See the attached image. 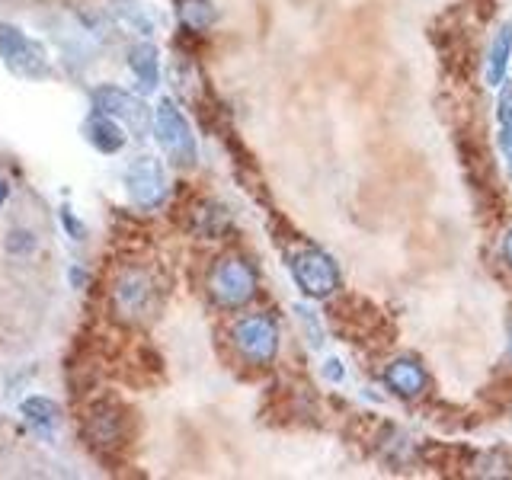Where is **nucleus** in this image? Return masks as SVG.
Here are the masks:
<instances>
[{"label": "nucleus", "mask_w": 512, "mask_h": 480, "mask_svg": "<svg viewBox=\"0 0 512 480\" xmlns=\"http://www.w3.org/2000/svg\"><path fill=\"white\" fill-rule=\"evenodd\" d=\"M208 298L221 311H240L260 295V272L240 253H228L208 269Z\"/></svg>", "instance_id": "f257e3e1"}, {"label": "nucleus", "mask_w": 512, "mask_h": 480, "mask_svg": "<svg viewBox=\"0 0 512 480\" xmlns=\"http://www.w3.org/2000/svg\"><path fill=\"white\" fill-rule=\"evenodd\" d=\"M231 346L237 359L250 368H266L276 362L279 346H282V330L279 320L269 311H253L234 320L231 327Z\"/></svg>", "instance_id": "f03ea898"}, {"label": "nucleus", "mask_w": 512, "mask_h": 480, "mask_svg": "<svg viewBox=\"0 0 512 480\" xmlns=\"http://www.w3.org/2000/svg\"><path fill=\"white\" fill-rule=\"evenodd\" d=\"M288 269H292L295 285L304 292V298L324 301L340 292V266L330 253L320 247H298L288 253Z\"/></svg>", "instance_id": "7ed1b4c3"}, {"label": "nucleus", "mask_w": 512, "mask_h": 480, "mask_svg": "<svg viewBox=\"0 0 512 480\" xmlns=\"http://www.w3.org/2000/svg\"><path fill=\"white\" fill-rule=\"evenodd\" d=\"M109 304H112V314H116L122 324H141V320H148L157 304L154 276L141 266L122 269L119 279L112 282Z\"/></svg>", "instance_id": "20e7f679"}, {"label": "nucleus", "mask_w": 512, "mask_h": 480, "mask_svg": "<svg viewBox=\"0 0 512 480\" xmlns=\"http://www.w3.org/2000/svg\"><path fill=\"white\" fill-rule=\"evenodd\" d=\"M154 132L164 154L180 167H192L199 160V148H196V135L186 122V116L173 106V100H160L157 112H154Z\"/></svg>", "instance_id": "39448f33"}, {"label": "nucleus", "mask_w": 512, "mask_h": 480, "mask_svg": "<svg viewBox=\"0 0 512 480\" xmlns=\"http://www.w3.org/2000/svg\"><path fill=\"white\" fill-rule=\"evenodd\" d=\"M0 58H4L10 74L23 77V80H42V77L52 74L42 45L26 39L20 29H13L7 23L0 26Z\"/></svg>", "instance_id": "423d86ee"}, {"label": "nucleus", "mask_w": 512, "mask_h": 480, "mask_svg": "<svg viewBox=\"0 0 512 480\" xmlns=\"http://www.w3.org/2000/svg\"><path fill=\"white\" fill-rule=\"evenodd\" d=\"M87 439L93 448L100 452H116L122 448L125 436H128V420H125V410L112 400H100L87 410Z\"/></svg>", "instance_id": "0eeeda50"}, {"label": "nucleus", "mask_w": 512, "mask_h": 480, "mask_svg": "<svg viewBox=\"0 0 512 480\" xmlns=\"http://www.w3.org/2000/svg\"><path fill=\"white\" fill-rule=\"evenodd\" d=\"M384 388H388L397 400H416L429 391V372L423 359L410 356V352H400V356L388 359L381 372Z\"/></svg>", "instance_id": "6e6552de"}, {"label": "nucleus", "mask_w": 512, "mask_h": 480, "mask_svg": "<svg viewBox=\"0 0 512 480\" xmlns=\"http://www.w3.org/2000/svg\"><path fill=\"white\" fill-rule=\"evenodd\" d=\"M128 196L141 208H157L167 196V176L157 157H138L132 167L125 170Z\"/></svg>", "instance_id": "1a4fd4ad"}, {"label": "nucleus", "mask_w": 512, "mask_h": 480, "mask_svg": "<svg viewBox=\"0 0 512 480\" xmlns=\"http://www.w3.org/2000/svg\"><path fill=\"white\" fill-rule=\"evenodd\" d=\"M93 100H96V109L106 112V116H112V119L125 122L138 135H144L151 128V109L141 100H135L132 93H125L119 87H100Z\"/></svg>", "instance_id": "9d476101"}, {"label": "nucleus", "mask_w": 512, "mask_h": 480, "mask_svg": "<svg viewBox=\"0 0 512 480\" xmlns=\"http://www.w3.org/2000/svg\"><path fill=\"white\" fill-rule=\"evenodd\" d=\"M509 58H512V23H503L493 32V42L487 48L484 77H487L490 87H503V80L509 74Z\"/></svg>", "instance_id": "9b49d317"}, {"label": "nucleus", "mask_w": 512, "mask_h": 480, "mask_svg": "<svg viewBox=\"0 0 512 480\" xmlns=\"http://www.w3.org/2000/svg\"><path fill=\"white\" fill-rule=\"evenodd\" d=\"M87 141L93 144L96 151H103V154H116L122 151V144H125V135H122V128L116 125V119L106 116V112H100V116H93L87 122Z\"/></svg>", "instance_id": "f8f14e48"}, {"label": "nucleus", "mask_w": 512, "mask_h": 480, "mask_svg": "<svg viewBox=\"0 0 512 480\" xmlns=\"http://www.w3.org/2000/svg\"><path fill=\"white\" fill-rule=\"evenodd\" d=\"M192 231L199 237H224L231 231V215L228 208L218 202H202L196 212H192Z\"/></svg>", "instance_id": "ddd939ff"}, {"label": "nucleus", "mask_w": 512, "mask_h": 480, "mask_svg": "<svg viewBox=\"0 0 512 480\" xmlns=\"http://www.w3.org/2000/svg\"><path fill=\"white\" fill-rule=\"evenodd\" d=\"M128 68L138 77L141 90H154L160 84V61H157V48L141 42L128 52Z\"/></svg>", "instance_id": "4468645a"}, {"label": "nucleus", "mask_w": 512, "mask_h": 480, "mask_svg": "<svg viewBox=\"0 0 512 480\" xmlns=\"http://www.w3.org/2000/svg\"><path fill=\"white\" fill-rule=\"evenodd\" d=\"M112 10H116V16L122 20V26L141 32V36H151L154 26H157L151 7H144L141 0H112Z\"/></svg>", "instance_id": "2eb2a0df"}, {"label": "nucleus", "mask_w": 512, "mask_h": 480, "mask_svg": "<svg viewBox=\"0 0 512 480\" xmlns=\"http://www.w3.org/2000/svg\"><path fill=\"white\" fill-rule=\"evenodd\" d=\"M176 16H180L183 29L205 32L215 23V7H212V0H180V4H176Z\"/></svg>", "instance_id": "dca6fc26"}, {"label": "nucleus", "mask_w": 512, "mask_h": 480, "mask_svg": "<svg viewBox=\"0 0 512 480\" xmlns=\"http://www.w3.org/2000/svg\"><path fill=\"white\" fill-rule=\"evenodd\" d=\"M58 404L55 400H48V397H29L23 400V416H26V423H32L36 429H55L58 426Z\"/></svg>", "instance_id": "f3484780"}, {"label": "nucleus", "mask_w": 512, "mask_h": 480, "mask_svg": "<svg viewBox=\"0 0 512 480\" xmlns=\"http://www.w3.org/2000/svg\"><path fill=\"white\" fill-rule=\"evenodd\" d=\"M496 132H500V151L512 170V87H506L496 103Z\"/></svg>", "instance_id": "a211bd4d"}, {"label": "nucleus", "mask_w": 512, "mask_h": 480, "mask_svg": "<svg viewBox=\"0 0 512 480\" xmlns=\"http://www.w3.org/2000/svg\"><path fill=\"white\" fill-rule=\"evenodd\" d=\"M7 250L13 253V256H26V253H32L36 250V237H32V231H10L7 234Z\"/></svg>", "instance_id": "6ab92c4d"}, {"label": "nucleus", "mask_w": 512, "mask_h": 480, "mask_svg": "<svg viewBox=\"0 0 512 480\" xmlns=\"http://www.w3.org/2000/svg\"><path fill=\"white\" fill-rule=\"evenodd\" d=\"M298 320H301V324H304V330H308V336H311V346H320V343H324V330H320V324H317V317L308 311V308H298Z\"/></svg>", "instance_id": "aec40b11"}, {"label": "nucleus", "mask_w": 512, "mask_h": 480, "mask_svg": "<svg viewBox=\"0 0 512 480\" xmlns=\"http://www.w3.org/2000/svg\"><path fill=\"white\" fill-rule=\"evenodd\" d=\"M500 260L512 269V224H509L506 234H503V240H500Z\"/></svg>", "instance_id": "412c9836"}, {"label": "nucleus", "mask_w": 512, "mask_h": 480, "mask_svg": "<svg viewBox=\"0 0 512 480\" xmlns=\"http://www.w3.org/2000/svg\"><path fill=\"white\" fill-rule=\"evenodd\" d=\"M324 372H327V378H330V381H343V378H346V368H343V362H336V359H330V362H327Z\"/></svg>", "instance_id": "4be33fe9"}, {"label": "nucleus", "mask_w": 512, "mask_h": 480, "mask_svg": "<svg viewBox=\"0 0 512 480\" xmlns=\"http://www.w3.org/2000/svg\"><path fill=\"white\" fill-rule=\"evenodd\" d=\"M4 202H7V183L0 180V205H4Z\"/></svg>", "instance_id": "5701e85b"}, {"label": "nucleus", "mask_w": 512, "mask_h": 480, "mask_svg": "<svg viewBox=\"0 0 512 480\" xmlns=\"http://www.w3.org/2000/svg\"><path fill=\"white\" fill-rule=\"evenodd\" d=\"M509 362H512V330H509Z\"/></svg>", "instance_id": "b1692460"}]
</instances>
